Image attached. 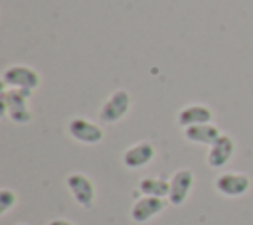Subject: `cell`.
Segmentation results:
<instances>
[{"label":"cell","mask_w":253,"mask_h":225,"mask_svg":"<svg viewBox=\"0 0 253 225\" xmlns=\"http://www.w3.org/2000/svg\"><path fill=\"white\" fill-rule=\"evenodd\" d=\"M32 91L6 87L2 91V116H8L16 124H28L32 120V112L28 109V99Z\"/></svg>","instance_id":"6da1fadb"},{"label":"cell","mask_w":253,"mask_h":225,"mask_svg":"<svg viewBox=\"0 0 253 225\" xmlns=\"http://www.w3.org/2000/svg\"><path fill=\"white\" fill-rule=\"evenodd\" d=\"M2 85L14 89H28L34 91L40 87V73L28 65H10L2 73Z\"/></svg>","instance_id":"7a4b0ae2"},{"label":"cell","mask_w":253,"mask_h":225,"mask_svg":"<svg viewBox=\"0 0 253 225\" xmlns=\"http://www.w3.org/2000/svg\"><path fill=\"white\" fill-rule=\"evenodd\" d=\"M128 109H130V93L125 91V89H119L101 107L99 120L103 124H115V122H119L128 112Z\"/></svg>","instance_id":"3957f363"},{"label":"cell","mask_w":253,"mask_h":225,"mask_svg":"<svg viewBox=\"0 0 253 225\" xmlns=\"http://www.w3.org/2000/svg\"><path fill=\"white\" fill-rule=\"evenodd\" d=\"M65 184L73 195V199L81 205V207H91L95 203V184L91 182L89 176L81 174V172H73L65 178Z\"/></svg>","instance_id":"277c9868"},{"label":"cell","mask_w":253,"mask_h":225,"mask_svg":"<svg viewBox=\"0 0 253 225\" xmlns=\"http://www.w3.org/2000/svg\"><path fill=\"white\" fill-rule=\"evenodd\" d=\"M249 176L241 172H225L215 178V189L225 197H239L249 189Z\"/></svg>","instance_id":"5b68a950"},{"label":"cell","mask_w":253,"mask_h":225,"mask_svg":"<svg viewBox=\"0 0 253 225\" xmlns=\"http://www.w3.org/2000/svg\"><path fill=\"white\" fill-rule=\"evenodd\" d=\"M67 130H69L71 138H75V140H79L83 144H99L103 140V136H105V132H103V128L99 124H95V122H91L87 118H79V116L69 120Z\"/></svg>","instance_id":"8992f818"},{"label":"cell","mask_w":253,"mask_h":225,"mask_svg":"<svg viewBox=\"0 0 253 225\" xmlns=\"http://www.w3.org/2000/svg\"><path fill=\"white\" fill-rule=\"evenodd\" d=\"M194 188V172L188 168L178 170L172 178H170V191H168V201L172 205H182L190 191Z\"/></svg>","instance_id":"52a82bcc"},{"label":"cell","mask_w":253,"mask_h":225,"mask_svg":"<svg viewBox=\"0 0 253 225\" xmlns=\"http://www.w3.org/2000/svg\"><path fill=\"white\" fill-rule=\"evenodd\" d=\"M233 152H235V142H233V138H231L229 134H221V136L210 146L208 156H206V162H208L210 168L219 170V168H223V166L231 160Z\"/></svg>","instance_id":"ba28073f"},{"label":"cell","mask_w":253,"mask_h":225,"mask_svg":"<svg viewBox=\"0 0 253 225\" xmlns=\"http://www.w3.org/2000/svg\"><path fill=\"white\" fill-rule=\"evenodd\" d=\"M152 158H154V146L148 140H142V142H136V144H132L130 148L125 150L123 164L130 170H136V168L146 166Z\"/></svg>","instance_id":"9c48e42d"},{"label":"cell","mask_w":253,"mask_h":225,"mask_svg":"<svg viewBox=\"0 0 253 225\" xmlns=\"http://www.w3.org/2000/svg\"><path fill=\"white\" fill-rule=\"evenodd\" d=\"M211 118H213L211 109L208 105H200V103L186 105L178 112V124L182 128H188V126H194V124H206V122H211Z\"/></svg>","instance_id":"30bf717a"},{"label":"cell","mask_w":253,"mask_h":225,"mask_svg":"<svg viewBox=\"0 0 253 225\" xmlns=\"http://www.w3.org/2000/svg\"><path fill=\"white\" fill-rule=\"evenodd\" d=\"M164 199L162 197H150V195H144L140 199L134 201L132 209H130V217L136 221V223H144L148 219H152L156 213H160L164 209Z\"/></svg>","instance_id":"8fae6325"},{"label":"cell","mask_w":253,"mask_h":225,"mask_svg":"<svg viewBox=\"0 0 253 225\" xmlns=\"http://www.w3.org/2000/svg\"><path fill=\"white\" fill-rule=\"evenodd\" d=\"M223 132L211 124V122H206V124H194V126H188L184 128V136L190 140V142H196V144H206V146H211Z\"/></svg>","instance_id":"7c38bea8"},{"label":"cell","mask_w":253,"mask_h":225,"mask_svg":"<svg viewBox=\"0 0 253 225\" xmlns=\"http://www.w3.org/2000/svg\"><path fill=\"white\" fill-rule=\"evenodd\" d=\"M138 189L142 195H150V197H168L170 191V182L162 180V178H144L138 182Z\"/></svg>","instance_id":"4fadbf2b"},{"label":"cell","mask_w":253,"mask_h":225,"mask_svg":"<svg viewBox=\"0 0 253 225\" xmlns=\"http://www.w3.org/2000/svg\"><path fill=\"white\" fill-rule=\"evenodd\" d=\"M16 199H18V195H16L12 189L2 188V189H0V215H6V213L16 205Z\"/></svg>","instance_id":"5bb4252c"},{"label":"cell","mask_w":253,"mask_h":225,"mask_svg":"<svg viewBox=\"0 0 253 225\" xmlns=\"http://www.w3.org/2000/svg\"><path fill=\"white\" fill-rule=\"evenodd\" d=\"M47 225H75V223H71L69 219H63V217H57V219H51Z\"/></svg>","instance_id":"9a60e30c"},{"label":"cell","mask_w":253,"mask_h":225,"mask_svg":"<svg viewBox=\"0 0 253 225\" xmlns=\"http://www.w3.org/2000/svg\"><path fill=\"white\" fill-rule=\"evenodd\" d=\"M22 225H26V223H22Z\"/></svg>","instance_id":"2e32d148"}]
</instances>
